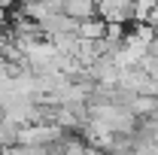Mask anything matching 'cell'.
<instances>
[{"label":"cell","instance_id":"1","mask_svg":"<svg viewBox=\"0 0 158 155\" xmlns=\"http://www.w3.org/2000/svg\"><path fill=\"white\" fill-rule=\"evenodd\" d=\"M128 110H131V113H134L137 119L152 116V113L158 110V94H143V91H140V94H134V97H131Z\"/></svg>","mask_w":158,"mask_h":155},{"label":"cell","instance_id":"2","mask_svg":"<svg viewBox=\"0 0 158 155\" xmlns=\"http://www.w3.org/2000/svg\"><path fill=\"white\" fill-rule=\"evenodd\" d=\"M103 31H106V21L100 19V15H88V19H79L76 24V34L85 40H100L103 37Z\"/></svg>","mask_w":158,"mask_h":155},{"label":"cell","instance_id":"3","mask_svg":"<svg viewBox=\"0 0 158 155\" xmlns=\"http://www.w3.org/2000/svg\"><path fill=\"white\" fill-rule=\"evenodd\" d=\"M64 12L73 15V19L98 15V0H64Z\"/></svg>","mask_w":158,"mask_h":155},{"label":"cell","instance_id":"4","mask_svg":"<svg viewBox=\"0 0 158 155\" xmlns=\"http://www.w3.org/2000/svg\"><path fill=\"white\" fill-rule=\"evenodd\" d=\"M155 40H158V24H155Z\"/></svg>","mask_w":158,"mask_h":155}]
</instances>
